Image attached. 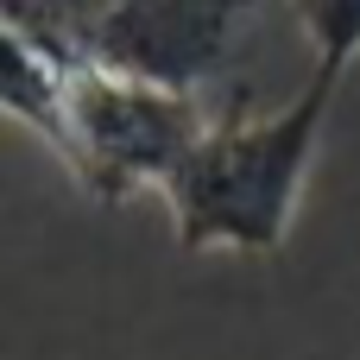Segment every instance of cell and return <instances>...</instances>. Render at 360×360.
<instances>
[{
	"label": "cell",
	"instance_id": "cell-1",
	"mask_svg": "<svg viewBox=\"0 0 360 360\" xmlns=\"http://www.w3.org/2000/svg\"><path fill=\"white\" fill-rule=\"evenodd\" d=\"M335 89H342V76L310 70V82L272 114H253L240 95H228L209 114L190 158L177 165V177L165 184L177 247H190V253H278L297 221V196L310 184Z\"/></svg>",
	"mask_w": 360,
	"mask_h": 360
},
{
	"label": "cell",
	"instance_id": "cell-2",
	"mask_svg": "<svg viewBox=\"0 0 360 360\" xmlns=\"http://www.w3.org/2000/svg\"><path fill=\"white\" fill-rule=\"evenodd\" d=\"M209 114L215 108L202 95H177V89L101 70V63H70L63 108L44 146L95 202L114 209V202H133L139 190L165 196V184L202 139Z\"/></svg>",
	"mask_w": 360,
	"mask_h": 360
},
{
	"label": "cell",
	"instance_id": "cell-3",
	"mask_svg": "<svg viewBox=\"0 0 360 360\" xmlns=\"http://www.w3.org/2000/svg\"><path fill=\"white\" fill-rule=\"evenodd\" d=\"M259 6L266 0H120L82 38V63L202 95L259 25Z\"/></svg>",
	"mask_w": 360,
	"mask_h": 360
},
{
	"label": "cell",
	"instance_id": "cell-4",
	"mask_svg": "<svg viewBox=\"0 0 360 360\" xmlns=\"http://www.w3.org/2000/svg\"><path fill=\"white\" fill-rule=\"evenodd\" d=\"M291 13L316 51V70L348 76L360 63V0H291Z\"/></svg>",
	"mask_w": 360,
	"mask_h": 360
}]
</instances>
